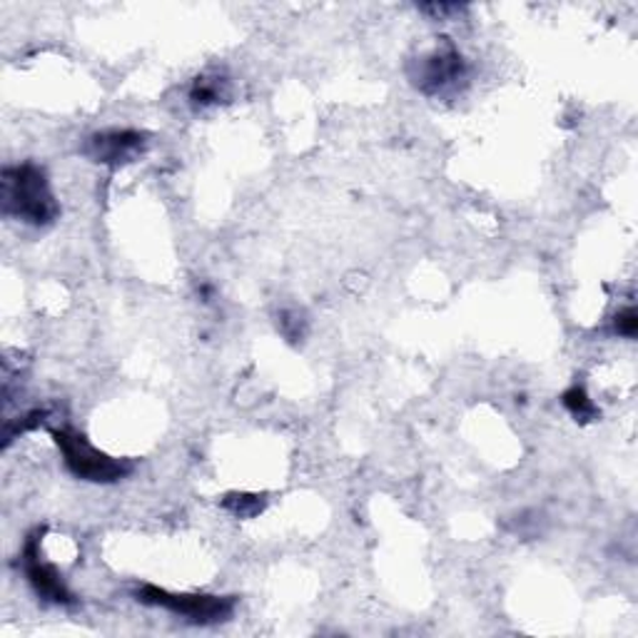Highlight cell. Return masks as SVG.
Listing matches in <instances>:
<instances>
[{
    "mask_svg": "<svg viewBox=\"0 0 638 638\" xmlns=\"http://www.w3.org/2000/svg\"><path fill=\"white\" fill-rule=\"evenodd\" d=\"M3 210L28 225H48L58 215V202L50 192L45 172L36 165H18L3 172Z\"/></svg>",
    "mask_w": 638,
    "mask_h": 638,
    "instance_id": "obj_1",
    "label": "cell"
},
{
    "mask_svg": "<svg viewBox=\"0 0 638 638\" xmlns=\"http://www.w3.org/2000/svg\"><path fill=\"white\" fill-rule=\"evenodd\" d=\"M138 601L148 606H158L170 614H178L192 624H215L225 621L232 614V599L225 596H207V594H170L158 586H143L138 591Z\"/></svg>",
    "mask_w": 638,
    "mask_h": 638,
    "instance_id": "obj_2",
    "label": "cell"
},
{
    "mask_svg": "<svg viewBox=\"0 0 638 638\" xmlns=\"http://www.w3.org/2000/svg\"><path fill=\"white\" fill-rule=\"evenodd\" d=\"M55 444L58 449L63 452L65 467L73 472L78 479L105 484L118 482L130 472V467H125L123 462L108 457V454L95 449L93 444H88V439L75 432H55Z\"/></svg>",
    "mask_w": 638,
    "mask_h": 638,
    "instance_id": "obj_3",
    "label": "cell"
},
{
    "mask_svg": "<svg viewBox=\"0 0 638 638\" xmlns=\"http://www.w3.org/2000/svg\"><path fill=\"white\" fill-rule=\"evenodd\" d=\"M23 566L30 586H33L38 596H43L45 601L53 604H73V594L68 591L65 581L60 579V574L53 564H48L40 556V539H30L23 551Z\"/></svg>",
    "mask_w": 638,
    "mask_h": 638,
    "instance_id": "obj_4",
    "label": "cell"
},
{
    "mask_svg": "<svg viewBox=\"0 0 638 638\" xmlns=\"http://www.w3.org/2000/svg\"><path fill=\"white\" fill-rule=\"evenodd\" d=\"M464 78V60L454 48L434 50L432 55L422 58L419 63V85L427 93H439Z\"/></svg>",
    "mask_w": 638,
    "mask_h": 638,
    "instance_id": "obj_5",
    "label": "cell"
},
{
    "mask_svg": "<svg viewBox=\"0 0 638 638\" xmlns=\"http://www.w3.org/2000/svg\"><path fill=\"white\" fill-rule=\"evenodd\" d=\"M143 148L145 135L135 133V130H108V133H100L90 140L88 153L98 162H105V165H118V162L135 158Z\"/></svg>",
    "mask_w": 638,
    "mask_h": 638,
    "instance_id": "obj_6",
    "label": "cell"
},
{
    "mask_svg": "<svg viewBox=\"0 0 638 638\" xmlns=\"http://www.w3.org/2000/svg\"><path fill=\"white\" fill-rule=\"evenodd\" d=\"M564 407L581 422H589L596 417V414H599V409H596V404L591 402L589 394L584 392V387H571L569 392H566L564 394Z\"/></svg>",
    "mask_w": 638,
    "mask_h": 638,
    "instance_id": "obj_7",
    "label": "cell"
},
{
    "mask_svg": "<svg viewBox=\"0 0 638 638\" xmlns=\"http://www.w3.org/2000/svg\"><path fill=\"white\" fill-rule=\"evenodd\" d=\"M227 506L235 514L240 516H252L262 509V504L257 502V496H245V494H237V496H230Z\"/></svg>",
    "mask_w": 638,
    "mask_h": 638,
    "instance_id": "obj_8",
    "label": "cell"
},
{
    "mask_svg": "<svg viewBox=\"0 0 638 638\" xmlns=\"http://www.w3.org/2000/svg\"><path fill=\"white\" fill-rule=\"evenodd\" d=\"M636 330H638L636 310H634V307H626L624 312H619V317H616V332L631 340V337H636Z\"/></svg>",
    "mask_w": 638,
    "mask_h": 638,
    "instance_id": "obj_9",
    "label": "cell"
}]
</instances>
